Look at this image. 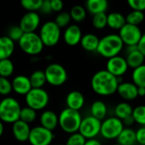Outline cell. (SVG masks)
<instances>
[{
	"mask_svg": "<svg viewBox=\"0 0 145 145\" xmlns=\"http://www.w3.org/2000/svg\"><path fill=\"white\" fill-rule=\"evenodd\" d=\"M119 86L118 78L106 70H100L93 74L91 79L93 91L100 96H110L116 93Z\"/></svg>",
	"mask_w": 145,
	"mask_h": 145,
	"instance_id": "obj_1",
	"label": "cell"
},
{
	"mask_svg": "<svg viewBox=\"0 0 145 145\" xmlns=\"http://www.w3.org/2000/svg\"><path fill=\"white\" fill-rule=\"evenodd\" d=\"M124 48V44L116 33L108 34L99 39L97 53L106 59H110L120 54Z\"/></svg>",
	"mask_w": 145,
	"mask_h": 145,
	"instance_id": "obj_2",
	"label": "cell"
},
{
	"mask_svg": "<svg viewBox=\"0 0 145 145\" xmlns=\"http://www.w3.org/2000/svg\"><path fill=\"white\" fill-rule=\"evenodd\" d=\"M20 105L15 99L6 97L0 101V121L14 124L20 120Z\"/></svg>",
	"mask_w": 145,
	"mask_h": 145,
	"instance_id": "obj_3",
	"label": "cell"
},
{
	"mask_svg": "<svg viewBox=\"0 0 145 145\" xmlns=\"http://www.w3.org/2000/svg\"><path fill=\"white\" fill-rule=\"evenodd\" d=\"M82 116L79 111L69 108L64 109L59 115V125L61 129L69 134L77 133L82 122Z\"/></svg>",
	"mask_w": 145,
	"mask_h": 145,
	"instance_id": "obj_4",
	"label": "cell"
},
{
	"mask_svg": "<svg viewBox=\"0 0 145 145\" xmlns=\"http://www.w3.org/2000/svg\"><path fill=\"white\" fill-rule=\"evenodd\" d=\"M18 42L22 51L31 56L39 54L44 47L39 34H37L36 32L24 33Z\"/></svg>",
	"mask_w": 145,
	"mask_h": 145,
	"instance_id": "obj_5",
	"label": "cell"
},
{
	"mask_svg": "<svg viewBox=\"0 0 145 145\" xmlns=\"http://www.w3.org/2000/svg\"><path fill=\"white\" fill-rule=\"evenodd\" d=\"M125 126L120 119L116 116L105 118L101 121L100 135L107 140L117 139Z\"/></svg>",
	"mask_w": 145,
	"mask_h": 145,
	"instance_id": "obj_6",
	"label": "cell"
},
{
	"mask_svg": "<svg viewBox=\"0 0 145 145\" xmlns=\"http://www.w3.org/2000/svg\"><path fill=\"white\" fill-rule=\"evenodd\" d=\"M39 37L44 46L53 47L56 45L60 39L61 29L54 21H47L41 26Z\"/></svg>",
	"mask_w": 145,
	"mask_h": 145,
	"instance_id": "obj_7",
	"label": "cell"
},
{
	"mask_svg": "<svg viewBox=\"0 0 145 145\" xmlns=\"http://www.w3.org/2000/svg\"><path fill=\"white\" fill-rule=\"evenodd\" d=\"M44 74L47 82L54 87L63 85L68 78L65 68L58 63H52L48 65L44 71Z\"/></svg>",
	"mask_w": 145,
	"mask_h": 145,
	"instance_id": "obj_8",
	"label": "cell"
},
{
	"mask_svg": "<svg viewBox=\"0 0 145 145\" xmlns=\"http://www.w3.org/2000/svg\"><path fill=\"white\" fill-rule=\"evenodd\" d=\"M49 102V95L43 88H31L25 95V103L28 107L37 111L44 109Z\"/></svg>",
	"mask_w": 145,
	"mask_h": 145,
	"instance_id": "obj_9",
	"label": "cell"
},
{
	"mask_svg": "<svg viewBox=\"0 0 145 145\" xmlns=\"http://www.w3.org/2000/svg\"><path fill=\"white\" fill-rule=\"evenodd\" d=\"M101 121L88 116L82 120L78 133L82 134L87 140L96 138L100 134Z\"/></svg>",
	"mask_w": 145,
	"mask_h": 145,
	"instance_id": "obj_10",
	"label": "cell"
},
{
	"mask_svg": "<svg viewBox=\"0 0 145 145\" xmlns=\"http://www.w3.org/2000/svg\"><path fill=\"white\" fill-rule=\"evenodd\" d=\"M124 46H137L139 42L143 32L139 26L126 24L118 33Z\"/></svg>",
	"mask_w": 145,
	"mask_h": 145,
	"instance_id": "obj_11",
	"label": "cell"
},
{
	"mask_svg": "<svg viewBox=\"0 0 145 145\" xmlns=\"http://www.w3.org/2000/svg\"><path fill=\"white\" fill-rule=\"evenodd\" d=\"M54 138L52 131H49L41 126L31 129L28 141L31 145H50Z\"/></svg>",
	"mask_w": 145,
	"mask_h": 145,
	"instance_id": "obj_12",
	"label": "cell"
},
{
	"mask_svg": "<svg viewBox=\"0 0 145 145\" xmlns=\"http://www.w3.org/2000/svg\"><path fill=\"white\" fill-rule=\"evenodd\" d=\"M129 67L125 57L117 55L110 58L106 62V71L116 78L122 77L128 71Z\"/></svg>",
	"mask_w": 145,
	"mask_h": 145,
	"instance_id": "obj_13",
	"label": "cell"
},
{
	"mask_svg": "<svg viewBox=\"0 0 145 145\" xmlns=\"http://www.w3.org/2000/svg\"><path fill=\"white\" fill-rule=\"evenodd\" d=\"M40 25V15L37 12H27L20 21V27L24 33L35 32Z\"/></svg>",
	"mask_w": 145,
	"mask_h": 145,
	"instance_id": "obj_14",
	"label": "cell"
},
{
	"mask_svg": "<svg viewBox=\"0 0 145 145\" xmlns=\"http://www.w3.org/2000/svg\"><path fill=\"white\" fill-rule=\"evenodd\" d=\"M125 59L128 67L133 70L144 65L145 61L144 56L138 50V46H127Z\"/></svg>",
	"mask_w": 145,
	"mask_h": 145,
	"instance_id": "obj_15",
	"label": "cell"
},
{
	"mask_svg": "<svg viewBox=\"0 0 145 145\" xmlns=\"http://www.w3.org/2000/svg\"><path fill=\"white\" fill-rule=\"evenodd\" d=\"M116 93L126 101H133L138 96V87L132 82H122L119 83Z\"/></svg>",
	"mask_w": 145,
	"mask_h": 145,
	"instance_id": "obj_16",
	"label": "cell"
},
{
	"mask_svg": "<svg viewBox=\"0 0 145 145\" xmlns=\"http://www.w3.org/2000/svg\"><path fill=\"white\" fill-rule=\"evenodd\" d=\"M82 37L81 28L77 25H68L63 34L65 42L69 46H76L80 43Z\"/></svg>",
	"mask_w": 145,
	"mask_h": 145,
	"instance_id": "obj_17",
	"label": "cell"
},
{
	"mask_svg": "<svg viewBox=\"0 0 145 145\" xmlns=\"http://www.w3.org/2000/svg\"><path fill=\"white\" fill-rule=\"evenodd\" d=\"M12 89L20 95H26L31 90V82L28 76L24 75L16 76L12 81Z\"/></svg>",
	"mask_w": 145,
	"mask_h": 145,
	"instance_id": "obj_18",
	"label": "cell"
},
{
	"mask_svg": "<svg viewBox=\"0 0 145 145\" xmlns=\"http://www.w3.org/2000/svg\"><path fill=\"white\" fill-rule=\"evenodd\" d=\"M12 132L14 138L19 142H25L28 141L31 127L29 124L19 120L14 122L12 126Z\"/></svg>",
	"mask_w": 145,
	"mask_h": 145,
	"instance_id": "obj_19",
	"label": "cell"
},
{
	"mask_svg": "<svg viewBox=\"0 0 145 145\" xmlns=\"http://www.w3.org/2000/svg\"><path fill=\"white\" fill-rule=\"evenodd\" d=\"M67 108L79 111L85 104V98L83 94L79 91H71L66 96Z\"/></svg>",
	"mask_w": 145,
	"mask_h": 145,
	"instance_id": "obj_20",
	"label": "cell"
},
{
	"mask_svg": "<svg viewBox=\"0 0 145 145\" xmlns=\"http://www.w3.org/2000/svg\"><path fill=\"white\" fill-rule=\"evenodd\" d=\"M40 123L41 127L53 132L59 125V116L52 110H45L40 116Z\"/></svg>",
	"mask_w": 145,
	"mask_h": 145,
	"instance_id": "obj_21",
	"label": "cell"
},
{
	"mask_svg": "<svg viewBox=\"0 0 145 145\" xmlns=\"http://www.w3.org/2000/svg\"><path fill=\"white\" fill-rule=\"evenodd\" d=\"M126 24V17L121 13L111 12L107 14V26L109 28L120 31Z\"/></svg>",
	"mask_w": 145,
	"mask_h": 145,
	"instance_id": "obj_22",
	"label": "cell"
},
{
	"mask_svg": "<svg viewBox=\"0 0 145 145\" xmlns=\"http://www.w3.org/2000/svg\"><path fill=\"white\" fill-rule=\"evenodd\" d=\"M14 51V42L7 36L0 37V60L9 59Z\"/></svg>",
	"mask_w": 145,
	"mask_h": 145,
	"instance_id": "obj_23",
	"label": "cell"
},
{
	"mask_svg": "<svg viewBox=\"0 0 145 145\" xmlns=\"http://www.w3.org/2000/svg\"><path fill=\"white\" fill-rule=\"evenodd\" d=\"M99 42L98 36L93 33H87L82 36L80 44L82 48L88 52H96Z\"/></svg>",
	"mask_w": 145,
	"mask_h": 145,
	"instance_id": "obj_24",
	"label": "cell"
},
{
	"mask_svg": "<svg viewBox=\"0 0 145 145\" xmlns=\"http://www.w3.org/2000/svg\"><path fill=\"white\" fill-rule=\"evenodd\" d=\"M108 7L109 3L107 0H88L86 3V10L92 15L105 13Z\"/></svg>",
	"mask_w": 145,
	"mask_h": 145,
	"instance_id": "obj_25",
	"label": "cell"
},
{
	"mask_svg": "<svg viewBox=\"0 0 145 145\" xmlns=\"http://www.w3.org/2000/svg\"><path fill=\"white\" fill-rule=\"evenodd\" d=\"M90 112L92 116L102 121L106 118L107 116V105L102 100H95L91 105Z\"/></svg>",
	"mask_w": 145,
	"mask_h": 145,
	"instance_id": "obj_26",
	"label": "cell"
},
{
	"mask_svg": "<svg viewBox=\"0 0 145 145\" xmlns=\"http://www.w3.org/2000/svg\"><path fill=\"white\" fill-rule=\"evenodd\" d=\"M116 140L117 144L121 145H135L137 144L136 132L132 127H124Z\"/></svg>",
	"mask_w": 145,
	"mask_h": 145,
	"instance_id": "obj_27",
	"label": "cell"
},
{
	"mask_svg": "<svg viewBox=\"0 0 145 145\" xmlns=\"http://www.w3.org/2000/svg\"><path fill=\"white\" fill-rule=\"evenodd\" d=\"M133 110V108L132 107V105L129 103L121 102V103H119L118 105H116V106L115 107V110H114L115 116H114L117 117L118 119H120L121 121H123L124 120L132 116Z\"/></svg>",
	"mask_w": 145,
	"mask_h": 145,
	"instance_id": "obj_28",
	"label": "cell"
},
{
	"mask_svg": "<svg viewBox=\"0 0 145 145\" xmlns=\"http://www.w3.org/2000/svg\"><path fill=\"white\" fill-rule=\"evenodd\" d=\"M132 82L138 88H145V64L133 70Z\"/></svg>",
	"mask_w": 145,
	"mask_h": 145,
	"instance_id": "obj_29",
	"label": "cell"
},
{
	"mask_svg": "<svg viewBox=\"0 0 145 145\" xmlns=\"http://www.w3.org/2000/svg\"><path fill=\"white\" fill-rule=\"evenodd\" d=\"M29 79L32 88H42L44 84L47 82L44 71H35L31 73Z\"/></svg>",
	"mask_w": 145,
	"mask_h": 145,
	"instance_id": "obj_30",
	"label": "cell"
},
{
	"mask_svg": "<svg viewBox=\"0 0 145 145\" xmlns=\"http://www.w3.org/2000/svg\"><path fill=\"white\" fill-rule=\"evenodd\" d=\"M145 19V14L144 12L132 10L129 12L126 16V22L127 24H130L133 25L139 26L141 23L144 22Z\"/></svg>",
	"mask_w": 145,
	"mask_h": 145,
	"instance_id": "obj_31",
	"label": "cell"
},
{
	"mask_svg": "<svg viewBox=\"0 0 145 145\" xmlns=\"http://www.w3.org/2000/svg\"><path fill=\"white\" fill-rule=\"evenodd\" d=\"M70 15L71 20L76 22H82L87 17V10L82 5H75L71 8L70 11Z\"/></svg>",
	"mask_w": 145,
	"mask_h": 145,
	"instance_id": "obj_32",
	"label": "cell"
},
{
	"mask_svg": "<svg viewBox=\"0 0 145 145\" xmlns=\"http://www.w3.org/2000/svg\"><path fill=\"white\" fill-rule=\"evenodd\" d=\"M14 63L9 59L0 60V76L8 78L14 73Z\"/></svg>",
	"mask_w": 145,
	"mask_h": 145,
	"instance_id": "obj_33",
	"label": "cell"
},
{
	"mask_svg": "<svg viewBox=\"0 0 145 145\" xmlns=\"http://www.w3.org/2000/svg\"><path fill=\"white\" fill-rule=\"evenodd\" d=\"M132 116L134 123L141 127H145V105H138L133 108Z\"/></svg>",
	"mask_w": 145,
	"mask_h": 145,
	"instance_id": "obj_34",
	"label": "cell"
},
{
	"mask_svg": "<svg viewBox=\"0 0 145 145\" xmlns=\"http://www.w3.org/2000/svg\"><path fill=\"white\" fill-rule=\"evenodd\" d=\"M37 118V111L32 110L31 108L26 106L24 108H21L20 115V120L29 124L33 122Z\"/></svg>",
	"mask_w": 145,
	"mask_h": 145,
	"instance_id": "obj_35",
	"label": "cell"
},
{
	"mask_svg": "<svg viewBox=\"0 0 145 145\" xmlns=\"http://www.w3.org/2000/svg\"><path fill=\"white\" fill-rule=\"evenodd\" d=\"M92 24L97 30H103L107 26V14L100 13L93 15Z\"/></svg>",
	"mask_w": 145,
	"mask_h": 145,
	"instance_id": "obj_36",
	"label": "cell"
},
{
	"mask_svg": "<svg viewBox=\"0 0 145 145\" xmlns=\"http://www.w3.org/2000/svg\"><path fill=\"white\" fill-rule=\"evenodd\" d=\"M71 20V17L70 15V13L63 11V12H59L56 18H55V24L61 29L63 27H67L70 24Z\"/></svg>",
	"mask_w": 145,
	"mask_h": 145,
	"instance_id": "obj_37",
	"label": "cell"
},
{
	"mask_svg": "<svg viewBox=\"0 0 145 145\" xmlns=\"http://www.w3.org/2000/svg\"><path fill=\"white\" fill-rule=\"evenodd\" d=\"M42 0H22L20 2L21 6L28 12H36L40 10Z\"/></svg>",
	"mask_w": 145,
	"mask_h": 145,
	"instance_id": "obj_38",
	"label": "cell"
},
{
	"mask_svg": "<svg viewBox=\"0 0 145 145\" xmlns=\"http://www.w3.org/2000/svg\"><path fill=\"white\" fill-rule=\"evenodd\" d=\"M24 35V31L21 30L20 25H12L8 31V37H9L13 42H19L20 39Z\"/></svg>",
	"mask_w": 145,
	"mask_h": 145,
	"instance_id": "obj_39",
	"label": "cell"
},
{
	"mask_svg": "<svg viewBox=\"0 0 145 145\" xmlns=\"http://www.w3.org/2000/svg\"><path fill=\"white\" fill-rule=\"evenodd\" d=\"M87 139L77 132L70 135V137L66 140L65 145H84Z\"/></svg>",
	"mask_w": 145,
	"mask_h": 145,
	"instance_id": "obj_40",
	"label": "cell"
},
{
	"mask_svg": "<svg viewBox=\"0 0 145 145\" xmlns=\"http://www.w3.org/2000/svg\"><path fill=\"white\" fill-rule=\"evenodd\" d=\"M12 83L8 78L0 76V94L6 96L8 95L12 91Z\"/></svg>",
	"mask_w": 145,
	"mask_h": 145,
	"instance_id": "obj_41",
	"label": "cell"
},
{
	"mask_svg": "<svg viewBox=\"0 0 145 145\" xmlns=\"http://www.w3.org/2000/svg\"><path fill=\"white\" fill-rule=\"evenodd\" d=\"M127 4L132 8V10L141 12L145 11V0H129Z\"/></svg>",
	"mask_w": 145,
	"mask_h": 145,
	"instance_id": "obj_42",
	"label": "cell"
},
{
	"mask_svg": "<svg viewBox=\"0 0 145 145\" xmlns=\"http://www.w3.org/2000/svg\"><path fill=\"white\" fill-rule=\"evenodd\" d=\"M136 132V142L140 145H145V127H140Z\"/></svg>",
	"mask_w": 145,
	"mask_h": 145,
	"instance_id": "obj_43",
	"label": "cell"
},
{
	"mask_svg": "<svg viewBox=\"0 0 145 145\" xmlns=\"http://www.w3.org/2000/svg\"><path fill=\"white\" fill-rule=\"evenodd\" d=\"M50 4H51L52 11H55V12H60L64 6L63 2L60 0H51Z\"/></svg>",
	"mask_w": 145,
	"mask_h": 145,
	"instance_id": "obj_44",
	"label": "cell"
},
{
	"mask_svg": "<svg viewBox=\"0 0 145 145\" xmlns=\"http://www.w3.org/2000/svg\"><path fill=\"white\" fill-rule=\"evenodd\" d=\"M40 11L42 14H49L52 12V8H51V4H50V1L48 0H42V6L40 8Z\"/></svg>",
	"mask_w": 145,
	"mask_h": 145,
	"instance_id": "obj_45",
	"label": "cell"
},
{
	"mask_svg": "<svg viewBox=\"0 0 145 145\" xmlns=\"http://www.w3.org/2000/svg\"><path fill=\"white\" fill-rule=\"evenodd\" d=\"M137 46H138V50L143 54V55L144 56L145 58V32L143 33L142 37H141V39H140V41H139V42L138 43Z\"/></svg>",
	"mask_w": 145,
	"mask_h": 145,
	"instance_id": "obj_46",
	"label": "cell"
},
{
	"mask_svg": "<svg viewBox=\"0 0 145 145\" xmlns=\"http://www.w3.org/2000/svg\"><path fill=\"white\" fill-rule=\"evenodd\" d=\"M84 145H103V144H102V143H101L99 140H98V139H96V138H93V139H88V140H87Z\"/></svg>",
	"mask_w": 145,
	"mask_h": 145,
	"instance_id": "obj_47",
	"label": "cell"
},
{
	"mask_svg": "<svg viewBox=\"0 0 145 145\" xmlns=\"http://www.w3.org/2000/svg\"><path fill=\"white\" fill-rule=\"evenodd\" d=\"M122 122H123L124 126H126V127H131V126L134 123V121H133V116H130V117H128L127 119L124 120Z\"/></svg>",
	"mask_w": 145,
	"mask_h": 145,
	"instance_id": "obj_48",
	"label": "cell"
},
{
	"mask_svg": "<svg viewBox=\"0 0 145 145\" xmlns=\"http://www.w3.org/2000/svg\"><path fill=\"white\" fill-rule=\"evenodd\" d=\"M138 97H144L145 88H138Z\"/></svg>",
	"mask_w": 145,
	"mask_h": 145,
	"instance_id": "obj_49",
	"label": "cell"
},
{
	"mask_svg": "<svg viewBox=\"0 0 145 145\" xmlns=\"http://www.w3.org/2000/svg\"><path fill=\"white\" fill-rule=\"evenodd\" d=\"M3 122L0 121V138L3 135Z\"/></svg>",
	"mask_w": 145,
	"mask_h": 145,
	"instance_id": "obj_50",
	"label": "cell"
},
{
	"mask_svg": "<svg viewBox=\"0 0 145 145\" xmlns=\"http://www.w3.org/2000/svg\"><path fill=\"white\" fill-rule=\"evenodd\" d=\"M112 145H121V144H117V143H116V144H112Z\"/></svg>",
	"mask_w": 145,
	"mask_h": 145,
	"instance_id": "obj_51",
	"label": "cell"
},
{
	"mask_svg": "<svg viewBox=\"0 0 145 145\" xmlns=\"http://www.w3.org/2000/svg\"><path fill=\"white\" fill-rule=\"evenodd\" d=\"M55 145H60V144H55Z\"/></svg>",
	"mask_w": 145,
	"mask_h": 145,
	"instance_id": "obj_52",
	"label": "cell"
}]
</instances>
